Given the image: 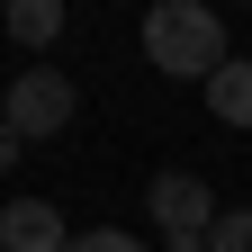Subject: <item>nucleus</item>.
Returning a JSON list of instances; mask_svg holds the SVG:
<instances>
[{"label": "nucleus", "mask_w": 252, "mask_h": 252, "mask_svg": "<svg viewBox=\"0 0 252 252\" xmlns=\"http://www.w3.org/2000/svg\"><path fill=\"white\" fill-rule=\"evenodd\" d=\"M144 54H153V72H171V81H216L225 72V18L207 9V0H153L144 9Z\"/></svg>", "instance_id": "1"}, {"label": "nucleus", "mask_w": 252, "mask_h": 252, "mask_svg": "<svg viewBox=\"0 0 252 252\" xmlns=\"http://www.w3.org/2000/svg\"><path fill=\"white\" fill-rule=\"evenodd\" d=\"M72 108H81V99H72V81H63V72H18L0 117H9L18 135L36 144V135H63V126H72Z\"/></svg>", "instance_id": "2"}, {"label": "nucleus", "mask_w": 252, "mask_h": 252, "mask_svg": "<svg viewBox=\"0 0 252 252\" xmlns=\"http://www.w3.org/2000/svg\"><path fill=\"white\" fill-rule=\"evenodd\" d=\"M144 207L162 216V234H207L216 216H225V207L207 198V180H198V171H162V180H153V198H144Z\"/></svg>", "instance_id": "3"}, {"label": "nucleus", "mask_w": 252, "mask_h": 252, "mask_svg": "<svg viewBox=\"0 0 252 252\" xmlns=\"http://www.w3.org/2000/svg\"><path fill=\"white\" fill-rule=\"evenodd\" d=\"M0 252H72V225L45 198H18V207H0Z\"/></svg>", "instance_id": "4"}, {"label": "nucleus", "mask_w": 252, "mask_h": 252, "mask_svg": "<svg viewBox=\"0 0 252 252\" xmlns=\"http://www.w3.org/2000/svg\"><path fill=\"white\" fill-rule=\"evenodd\" d=\"M207 108L225 126H252V63H225V72L207 81Z\"/></svg>", "instance_id": "5"}, {"label": "nucleus", "mask_w": 252, "mask_h": 252, "mask_svg": "<svg viewBox=\"0 0 252 252\" xmlns=\"http://www.w3.org/2000/svg\"><path fill=\"white\" fill-rule=\"evenodd\" d=\"M9 36L18 45H54L63 36V0H9Z\"/></svg>", "instance_id": "6"}, {"label": "nucleus", "mask_w": 252, "mask_h": 252, "mask_svg": "<svg viewBox=\"0 0 252 252\" xmlns=\"http://www.w3.org/2000/svg\"><path fill=\"white\" fill-rule=\"evenodd\" d=\"M207 252H252V207H225L207 225Z\"/></svg>", "instance_id": "7"}, {"label": "nucleus", "mask_w": 252, "mask_h": 252, "mask_svg": "<svg viewBox=\"0 0 252 252\" xmlns=\"http://www.w3.org/2000/svg\"><path fill=\"white\" fill-rule=\"evenodd\" d=\"M72 252H144V243H135V234H108V225H99V234H72Z\"/></svg>", "instance_id": "8"}, {"label": "nucleus", "mask_w": 252, "mask_h": 252, "mask_svg": "<svg viewBox=\"0 0 252 252\" xmlns=\"http://www.w3.org/2000/svg\"><path fill=\"white\" fill-rule=\"evenodd\" d=\"M18 144H27V135H18V126H9V117H0V171H9V162H18Z\"/></svg>", "instance_id": "9"}, {"label": "nucleus", "mask_w": 252, "mask_h": 252, "mask_svg": "<svg viewBox=\"0 0 252 252\" xmlns=\"http://www.w3.org/2000/svg\"><path fill=\"white\" fill-rule=\"evenodd\" d=\"M162 252H207V234H162Z\"/></svg>", "instance_id": "10"}]
</instances>
